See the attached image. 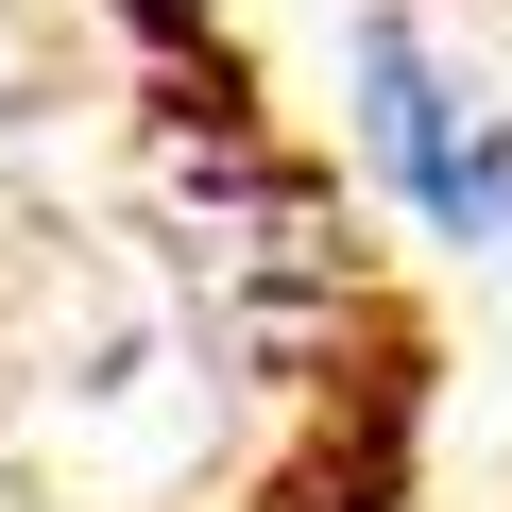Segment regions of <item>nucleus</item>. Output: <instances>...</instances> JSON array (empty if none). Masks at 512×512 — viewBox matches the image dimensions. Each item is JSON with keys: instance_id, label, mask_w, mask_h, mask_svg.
I'll use <instances>...</instances> for the list:
<instances>
[{"instance_id": "f257e3e1", "label": "nucleus", "mask_w": 512, "mask_h": 512, "mask_svg": "<svg viewBox=\"0 0 512 512\" xmlns=\"http://www.w3.org/2000/svg\"><path fill=\"white\" fill-rule=\"evenodd\" d=\"M359 137H376V171H393L444 239H495V222H512V137L427 69L410 18H359Z\"/></svg>"}]
</instances>
